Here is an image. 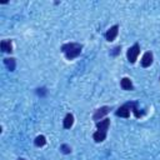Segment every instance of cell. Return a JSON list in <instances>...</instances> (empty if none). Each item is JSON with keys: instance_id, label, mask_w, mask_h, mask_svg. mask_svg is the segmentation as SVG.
Wrapping results in <instances>:
<instances>
[{"instance_id": "obj_5", "label": "cell", "mask_w": 160, "mask_h": 160, "mask_svg": "<svg viewBox=\"0 0 160 160\" xmlns=\"http://www.w3.org/2000/svg\"><path fill=\"white\" fill-rule=\"evenodd\" d=\"M110 111V108L109 106H102V108H100V109H98L96 111H95V114L92 115V119L94 120H100L102 116H105L108 112Z\"/></svg>"}, {"instance_id": "obj_13", "label": "cell", "mask_w": 160, "mask_h": 160, "mask_svg": "<svg viewBox=\"0 0 160 160\" xmlns=\"http://www.w3.org/2000/svg\"><path fill=\"white\" fill-rule=\"evenodd\" d=\"M34 144H35L36 146H44V145L46 144V139H45V136H44V135H39V136H36L35 140H34Z\"/></svg>"}, {"instance_id": "obj_4", "label": "cell", "mask_w": 160, "mask_h": 160, "mask_svg": "<svg viewBox=\"0 0 160 160\" xmlns=\"http://www.w3.org/2000/svg\"><path fill=\"white\" fill-rule=\"evenodd\" d=\"M118 31H119V26H118V25L111 26V28L106 31V34H105L106 40H108V41H112V40H115V38L118 36Z\"/></svg>"}, {"instance_id": "obj_8", "label": "cell", "mask_w": 160, "mask_h": 160, "mask_svg": "<svg viewBox=\"0 0 160 160\" xmlns=\"http://www.w3.org/2000/svg\"><path fill=\"white\" fill-rule=\"evenodd\" d=\"M0 48H1V51L2 52H11L12 51L11 40H2L1 44H0Z\"/></svg>"}, {"instance_id": "obj_14", "label": "cell", "mask_w": 160, "mask_h": 160, "mask_svg": "<svg viewBox=\"0 0 160 160\" xmlns=\"http://www.w3.org/2000/svg\"><path fill=\"white\" fill-rule=\"evenodd\" d=\"M60 149H61V151H62L64 154H70V151H71L70 146H69V145H66V144H62Z\"/></svg>"}, {"instance_id": "obj_6", "label": "cell", "mask_w": 160, "mask_h": 160, "mask_svg": "<svg viewBox=\"0 0 160 160\" xmlns=\"http://www.w3.org/2000/svg\"><path fill=\"white\" fill-rule=\"evenodd\" d=\"M109 126H110V119H102V120H100V121L96 122V128H98V130H100V131L108 132Z\"/></svg>"}, {"instance_id": "obj_3", "label": "cell", "mask_w": 160, "mask_h": 160, "mask_svg": "<svg viewBox=\"0 0 160 160\" xmlns=\"http://www.w3.org/2000/svg\"><path fill=\"white\" fill-rule=\"evenodd\" d=\"M130 110H131L130 102H126V104H124L122 106H120V108L116 110L115 115H116V116H120V118H129V116H130Z\"/></svg>"}, {"instance_id": "obj_1", "label": "cell", "mask_w": 160, "mask_h": 160, "mask_svg": "<svg viewBox=\"0 0 160 160\" xmlns=\"http://www.w3.org/2000/svg\"><path fill=\"white\" fill-rule=\"evenodd\" d=\"M81 49H82V46L78 42H68L61 46V51L65 54V58L68 60H72V59L78 58L81 52Z\"/></svg>"}, {"instance_id": "obj_12", "label": "cell", "mask_w": 160, "mask_h": 160, "mask_svg": "<svg viewBox=\"0 0 160 160\" xmlns=\"http://www.w3.org/2000/svg\"><path fill=\"white\" fill-rule=\"evenodd\" d=\"M74 124V115L72 114H66L65 119H64V128L65 129H70Z\"/></svg>"}, {"instance_id": "obj_2", "label": "cell", "mask_w": 160, "mask_h": 160, "mask_svg": "<svg viewBox=\"0 0 160 160\" xmlns=\"http://www.w3.org/2000/svg\"><path fill=\"white\" fill-rule=\"evenodd\" d=\"M139 54H140V46H139V44H134L131 48H129V50H128V52H126L128 60H129L131 64H134V62L136 61Z\"/></svg>"}, {"instance_id": "obj_11", "label": "cell", "mask_w": 160, "mask_h": 160, "mask_svg": "<svg viewBox=\"0 0 160 160\" xmlns=\"http://www.w3.org/2000/svg\"><path fill=\"white\" fill-rule=\"evenodd\" d=\"M92 138H94V140H95L96 142H101V141H104V140H105V138H106V132H105V131L96 130V131L94 132Z\"/></svg>"}, {"instance_id": "obj_7", "label": "cell", "mask_w": 160, "mask_h": 160, "mask_svg": "<svg viewBox=\"0 0 160 160\" xmlns=\"http://www.w3.org/2000/svg\"><path fill=\"white\" fill-rule=\"evenodd\" d=\"M151 62H152V54L150 51H148V52L144 54V56L141 59V66L142 68H148V66L151 65Z\"/></svg>"}, {"instance_id": "obj_15", "label": "cell", "mask_w": 160, "mask_h": 160, "mask_svg": "<svg viewBox=\"0 0 160 160\" xmlns=\"http://www.w3.org/2000/svg\"><path fill=\"white\" fill-rule=\"evenodd\" d=\"M38 95H40V96H44L45 94H46V89L45 88H40V89H38Z\"/></svg>"}, {"instance_id": "obj_17", "label": "cell", "mask_w": 160, "mask_h": 160, "mask_svg": "<svg viewBox=\"0 0 160 160\" xmlns=\"http://www.w3.org/2000/svg\"><path fill=\"white\" fill-rule=\"evenodd\" d=\"M18 160H25V159H24V158H20V159H18Z\"/></svg>"}, {"instance_id": "obj_10", "label": "cell", "mask_w": 160, "mask_h": 160, "mask_svg": "<svg viewBox=\"0 0 160 160\" xmlns=\"http://www.w3.org/2000/svg\"><path fill=\"white\" fill-rule=\"evenodd\" d=\"M4 64H5V66H6L10 71H14V70H15L16 62H15V59H14V58H6V59H4Z\"/></svg>"}, {"instance_id": "obj_16", "label": "cell", "mask_w": 160, "mask_h": 160, "mask_svg": "<svg viewBox=\"0 0 160 160\" xmlns=\"http://www.w3.org/2000/svg\"><path fill=\"white\" fill-rule=\"evenodd\" d=\"M120 49H121L120 46H116V48H114V49H112V51H111L110 54H111V55H118V54L120 52Z\"/></svg>"}, {"instance_id": "obj_9", "label": "cell", "mask_w": 160, "mask_h": 160, "mask_svg": "<svg viewBox=\"0 0 160 160\" xmlns=\"http://www.w3.org/2000/svg\"><path fill=\"white\" fill-rule=\"evenodd\" d=\"M120 85H121V88L124 90H132V88H134L132 82H131V80L129 78H122L121 81H120Z\"/></svg>"}]
</instances>
